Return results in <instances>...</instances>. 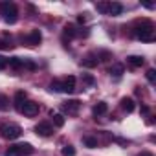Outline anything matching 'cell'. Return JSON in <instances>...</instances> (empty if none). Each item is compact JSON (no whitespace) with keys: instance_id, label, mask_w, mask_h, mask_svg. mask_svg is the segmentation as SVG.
Masks as SVG:
<instances>
[{"instance_id":"6da1fadb","label":"cell","mask_w":156,"mask_h":156,"mask_svg":"<svg viewBox=\"0 0 156 156\" xmlns=\"http://www.w3.org/2000/svg\"><path fill=\"white\" fill-rule=\"evenodd\" d=\"M136 37L143 42H152L154 41V26L149 20H141V26L136 28Z\"/></svg>"},{"instance_id":"7a4b0ae2","label":"cell","mask_w":156,"mask_h":156,"mask_svg":"<svg viewBox=\"0 0 156 156\" xmlns=\"http://www.w3.org/2000/svg\"><path fill=\"white\" fill-rule=\"evenodd\" d=\"M0 13H2V19L8 24H15L19 19V9L13 2H2L0 4Z\"/></svg>"},{"instance_id":"3957f363","label":"cell","mask_w":156,"mask_h":156,"mask_svg":"<svg viewBox=\"0 0 156 156\" xmlns=\"http://www.w3.org/2000/svg\"><path fill=\"white\" fill-rule=\"evenodd\" d=\"M0 134H2L6 140H17V138H20L22 129L17 123H6V125L0 127Z\"/></svg>"},{"instance_id":"277c9868","label":"cell","mask_w":156,"mask_h":156,"mask_svg":"<svg viewBox=\"0 0 156 156\" xmlns=\"http://www.w3.org/2000/svg\"><path fill=\"white\" fill-rule=\"evenodd\" d=\"M20 112H22L24 116H28V118H33V116L39 114V103H35V101H24Z\"/></svg>"},{"instance_id":"5b68a950","label":"cell","mask_w":156,"mask_h":156,"mask_svg":"<svg viewBox=\"0 0 156 156\" xmlns=\"http://www.w3.org/2000/svg\"><path fill=\"white\" fill-rule=\"evenodd\" d=\"M35 132H37L39 136H42V138H48V136H51L53 127H51L48 121H41V123L35 125Z\"/></svg>"},{"instance_id":"8992f818","label":"cell","mask_w":156,"mask_h":156,"mask_svg":"<svg viewBox=\"0 0 156 156\" xmlns=\"http://www.w3.org/2000/svg\"><path fill=\"white\" fill-rule=\"evenodd\" d=\"M79 107H81V103L77 101V99H70V101H66L62 105V110L66 114H70V116H75L77 112H79Z\"/></svg>"},{"instance_id":"52a82bcc","label":"cell","mask_w":156,"mask_h":156,"mask_svg":"<svg viewBox=\"0 0 156 156\" xmlns=\"http://www.w3.org/2000/svg\"><path fill=\"white\" fill-rule=\"evenodd\" d=\"M98 62H99V55H98V53H88V55L81 61V64H83L85 68H94V66H98Z\"/></svg>"},{"instance_id":"ba28073f","label":"cell","mask_w":156,"mask_h":156,"mask_svg":"<svg viewBox=\"0 0 156 156\" xmlns=\"http://www.w3.org/2000/svg\"><path fill=\"white\" fill-rule=\"evenodd\" d=\"M41 41H42V35H41L39 30H33V31L26 37V42H28L30 46H37V44H41Z\"/></svg>"},{"instance_id":"9c48e42d","label":"cell","mask_w":156,"mask_h":156,"mask_svg":"<svg viewBox=\"0 0 156 156\" xmlns=\"http://www.w3.org/2000/svg\"><path fill=\"white\" fill-rule=\"evenodd\" d=\"M73 90H75V77H73V75H70V77H66V79L62 81V92L72 94Z\"/></svg>"},{"instance_id":"30bf717a","label":"cell","mask_w":156,"mask_h":156,"mask_svg":"<svg viewBox=\"0 0 156 156\" xmlns=\"http://www.w3.org/2000/svg\"><path fill=\"white\" fill-rule=\"evenodd\" d=\"M121 11H123V6L119 2H110L108 4V15L118 17V15H121Z\"/></svg>"},{"instance_id":"8fae6325","label":"cell","mask_w":156,"mask_h":156,"mask_svg":"<svg viewBox=\"0 0 156 156\" xmlns=\"http://www.w3.org/2000/svg\"><path fill=\"white\" fill-rule=\"evenodd\" d=\"M127 62H129L130 66H134V68H140V66H143L145 59L140 57V55H130V57H127Z\"/></svg>"},{"instance_id":"7c38bea8","label":"cell","mask_w":156,"mask_h":156,"mask_svg":"<svg viewBox=\"0 0 156 156\" xmlns=\"http://www.w3.org/2000/svg\"><path fill=\"white\" fill-rule=\"evenodd\" d=\"M107 110H108V105H107L105 101H99V103L92 108V112H94V116H96V118H98V116H103Z\"/></svg>"},{"instance_id":"4fadbf2b","label":"cell","mask_w":156,"mask_h":156,"mask_svg":"<svg viewBox=\"0 0 156 156\" xmlns=\"http://www.w3.org/2000/svg\"><path fill=\"white\" fill-rule=\"evenodd\" d=\"M134 107H136V105H134V99H132V98H123V99H121V108H123L125 112H132Z\"/></svg>"},{"instance_id":"5bb4252c","label":"cell","mask_w":156,"mask_h":156,"mask_svg":"<svg viewBox=\"0 0 156 156\" xmlns=\"http://www.w3.org/2000/svg\"><path fill=\"white\" fill-rule=\"evenodd\" d=\"M77 35H79V31L75 30V26H73V24H66V28H64V37L73 39V37H77Z\"/></svg>"},{"instance_id":"9a60e30c","label":"cell","mask_w":156,"mask_h":156,"mask_svg":"<svg viewBox=\"0 0 156 156\" xmlns=\"http://www.w3.org/2000/svg\"><path fill=\"white\" fill-rule=\"evenodd\" d=\"M8 64H9L11 68L19 70V68L24 66V59H20V57H11V59H8Z\"/></svg>"},{"instance_id":"2e32d148","label":"cell","mask_w":156,"mask_h":156,"mask_svg":"<svg viewBox=\"0 0 156 156\" xmlns=\"http://www.w3.org/2000/svg\"><path fill=\"white\" fill-rule=\"evenodd\" d=\"M123 72H125V68H123V64H119V62L112 64V66H110V70H108V73H112V75H116V77H119Z\"/></svg>"},{"instance_id":"e0dca14e","label":"cell","mask_w":156,"mask_h":156,"mask_svg":"<svg viewBox=\"0 0 156 156\" xmlns=\"http://www.w3.org/2000/svg\"><path fill=\"white\" fill-rule=\"evenodd\" d=\"M24 99H26V94L24 92H17V96H15V108L20 112V108H22V105H24Z\"/></svg>"},{"instance_id":"ac0fdd59","label":"cell","mask_w":156,"mask_h":156,"mask_svg":"<svg viewBox=\"0 0 156 156\" xmlns=\"http://www.w3.org/2000/svg\"><path fill=\"white\" fill-rule=\"evenodd\" d=\"M17 147H19V151H20L22 156H30V154H33V147H31L30 143H20V145H17Z\"/></svg>"},{"instance_id":"d6986e66","label":"cell","mask_w":156,"mask_h":156,"mask_svg":"<svg viewBox=\"0 0 156 156\" xmlns=\"http://www.w3.org/2000/svg\"><path fill=\"white\" fill-rule=\"evenodd\" d=\"M51 118H53V125H55V127L61 129V127L64 125V116H62V114H53V112H51Z\"/></svg>"},{"instance_id":"ffe728a7","label":"cell","mask_w":156,"mask_h":156,"mask_svg":"<svg viewBox=\"0 0 156 156\" xmlns=\"http://www.w3.org/2000/svg\"><path fill=\"white\" fill-rule=\"evenodd\" d=\"M9 108V98L8 96H4V94H0V110H8Z\"/></svg>"},{"instance_id":"44dd1931","label":"cell","mask_w":156,"mask_h":156,"mask_svg":"<svg viewBox=\"0 0 156 156\" xmlns=\"http://www.w3.org/2000/svg\"><path fill=\"white\" fill-rule=\"evenodd\" d=\"M83 141H85V145H87V147H90V149H96V147H98V140H96V138H92V136H85V138H83Z\"/></svg>"},{"instance_id":"7402d4cb","label":"cell","mask_w":156,"mask_h":156,"mask_svg":"<svg viewBox=\"0 0 156 156\" xmlns=\"http://www.w3.org/2000/svg\"><path fill=\"white\" fill-rule=\"evenodd\" d=\"M61 152H62V156H75V149L72 145H64Z\"/></svg>"},{"instance_id":"603a6c76","label":"cell","mask_w":156,"mask_h":156,"mask_svg":"<svg viewBox=\"0 0 156 156\" xmlns=\"http://www.w3.org/2000/svg\"><path fill=\"white\" fill-rule=\"evenodd\" d=\"M145 75H147V81H149L151 85H154V83H156V70H152V68H151V70H147V73H145Z\"/></svg>"},{"instance_id":"cb8c5ba5","label":"cell","mask_w":156,"mask_h":156,"mask_svg":"<svg viewBox=\"0 0 156 156\" xmlns=\"http://www.w3.org/2000/svg\"><path fill=\"white\" fill-rule=\"evenodd\" d=\"M96 9H98L99 13H103V15H108V4H105V2L96 4Z\"/></svg>"},{"instance_id":"d4e9b609","label":"cell","mask_w":156,"mask_h":156,"mask_svg":"<svg viewBox=\"0 0 156 156\" xmlns=\"http://www.w3.org/2000/svg\"><path fill=\"white\" fill-rule=\"evenodd\" d=\"M50 90H51V92H62V83H61V81H51Z\"/></svg>"},{"instance_id":"484cf974","label":"cell","mask_w":156,"mask_h":156,"mask_svg":"<svg viewBox=\"0 0 156 156\" xmlns=\"http://www.w3.org/2000/svg\"><path fill=\"white\" fill-rule=\"evenodd\" d=\"M6 156H22V154H20L19 147H17V145H13V147H9V149L6 151Z\"/></svg>"},{"instance_id":"4316f807","label":"cell","mask_w":156,"mask_h":156,"mask_svg":"<svg viewBox=\"0 0 156 156\" xmlns=\"http://www.w3.org/2000/svg\"><path fill=\"white\" fill-rule=\"evenodd\" d=\"M83 79H85V83H87V85H94V77H92V75L85 73V75H83Z\"/></svg>"},{"instance_id":"83f0119b","label":"cell","mask_w":156,"mask_h":156,"mask_svg":"<svg viewBox=\"0 0 156 156\" xmlns=\"http://www.w3.org/2000/svg\"><path fill=\"white\" fill-rule=\"evenodd\" d=\"M11 48V44L8 42V41H2V39H0V50H9Z\"/></svg>"},{"instance_id":"f1b7e54d","label":"cell","mask_w":156,"mask_h":156,"mask_svg":"<svg viewBox=\"0 0 156 156\" xmlns=\"http://www.w3.org/2000/svg\"><path fill=\"white\" fill-rule=\"evenodd\" d=\"M8 66V59H4V57H0V70H4Z\"/></svg>"},{"instance_id":"f546056e","label":"cell","mask_w":156,"mask_h":156,"mask_svg":"<svg viewBox=\"0 0 156 156\" xmlns=\"http://www.w3.org/2000/svg\"><path fill=\"white\" fill-rule=\"evenodd\" d=\"M140 156H152V152H141Z\"/></svg>"}]
</instances>
